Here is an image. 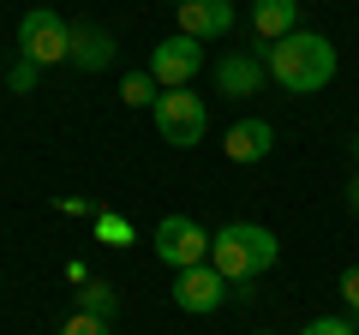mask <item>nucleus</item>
Instances as JSON below:
<instances>
[{"label":"nucleus","instance_id":"6e6552de","mask_svg":"<svg viewBox=\"0 0 359 335\" xmlns=\"http://www.w3.org/2000/svg\"><path fill=\"white\" fill-rule=\"evenodd\" d=\"M180 36L192 42H222L233 30V0H180Z\"/></svg>","mask_w":359,"mask_h":335},{"label":"nucleus","instance_id":"4468645a","mask_svg":"<svg viewBox=\"0 0 359 335\" xmlns=\"http://www.w3.org/2000/svg\"><path fill=\"white\" fill-rule=\"evenodd\" d=\"M156 96H162V84H156L150 72H126L120 78V102L126 108H156Z\"/></svg>","mask_w":359,"mask_h":335},{"label":"nucleus","instance_id":"aec40b11","mask_svg":"<svg viewBox=\"0 0 359 335\" xmlns=\"http://www.w3.org/2000/svg\"><path fill=\"white\" fill-rule=\"evenodd\" d=\"M347 210H359V174L347 180Z\"/></svg>","mask_w":359,"mask_h":335},{"label":"nucleus","instance_id":"412c9836","mask_svg":"<svg viewBox=\"0 0 359 335\" xmlns=\"http://www.w3.org/2000/svg\"><path fill=\"white\" fill-rule=\"evenodd\" d=\"M257 335H276V329H257Z\"/></svg>","mask_w":359,"mask_h":335},{"label":"nucleus","instance_id":"0eeeda50","mask_svg":"<svg viewBox=\"0 0 359 335\" xmlns=\"http://www.w3.org/2000/svg\"><path fill=\"white\" fill-rule=\"evenodd\" d=\"M198 66H204V42H192V36H180V30H174V36L156 42V54H150L144 72H150L162 90H186V84L198 78Z\"/></svg>","mask_w":359,"mask_h":335},{"label":"nucleus","instance_id":"9b49d317","mask_svg":"<svg viewBox=\"0 0 359 335\" xmlns=\"http://www.w3.org/2000/svg\"><path fill=\"white\" fill-rule=\"evenodd\" d=\"M252 30H257V42H282V36H294L299 30V0H252Z\"/></svg>","mask_w":359,"mask_h":335},{"label":"nucleus","instance_id":"ddd939ff","mask_svg":"<svg viewBox=\"0 0 359 335\" xmlns=\"http://www.w3.org/2000/svg\"><path fill=\"white\" fill-rule=\"evenodd\" d=\"M78 311H84V317H102V323H114L120 294H114L108 282H84V287H78Z\"/></svg>","mask_w":359,"mask_h":335},{"label":"nucleus","instance_id":"f03ea898","mask_svg":"<svg viewBox=\"0 0 359 335\" xmlns=\"http://www.w3.org/2000/svg\"><path fill=\"white\" fill-rule=\"evenodd\" d=\"M276 258H282V240H276L264 221H228V228L210 233V264H216L233 287L269 275V270H276Z\"/></svg>","mask_w":359,"mask_h":335},{"label":"nucleus","instance_id":"7ed1b4c3","mask_svg":"<svg viewBox=\"0 0 359 335\" xmlns=\"http://www.w3.org/2000/svg\"><path fill=\"white\" fill-rule=\"evenodd\" d=\"M156 132H162V144H174V150L204 144V132H210L204 96H198L192 84H186V90H162V96H156Z\"/></svg>","mask_w":359,"mask_h":335},{"label":"nucleus","instance_id":"f3484780","mask_svg":"<svg viewBox=\"0 0 359 335\" xmlns=\"http://www.w3.org/2000/svg\"><path fill=\"white\" fill-rule=\"evenodd\" d=\"M299 335H359V329H353V317H311Z\"/></svg>","mask_w":359,"mask_h":335},{"label":"nucleus","instance_id":"20e7f679","mask_svg":"<svg viewBox=\"0 0 359 335\" xmlns=\"http://www.w3.org/2000/svg\"><path fill=\"white\" fill-rule=\"evenodd\" d=\"M18 54L36 66H60L72 60V25H66L60 13H48V6H36V13L18 18Z\"/></svg>","mask_w":359,"mask_h":335},{"label":"nucleus","instance_id":"1a4fd4ad","mask_svg":"<svg viewBox=\"0 0 359 335\" xmlns=\"http://www.w3.org/2000/svg\"><path fill=\"white\" fill-rule=\"evenodd\" d=\"M264 84H269L264 54H222L216 60V90L222 96H257Z\"/></svg>","mask_w":359,"mask_h":335},{"label":"nucleus","instance_id":"2eb2a0df","mask_svg":"<svg viewBox=\"0 0 359 335\" xmlns=\"http://www.w3.org/2000/svg\"><path fill=\"white\" fill-rule=\"evenodd\" d=\"M36 78H42V66H36V60H25V54H18V60L6 66V84H13L18 96H30V90H36Z\"/></svg>","mask_w":359,"mask_h":335},{"label":"nucleus","instance_id":"f8f14e48","mask_svg":"<svg viewBox=\"0 0 359 335\" xmlns=\"http://www.w3.org/2000/svg\"><path fill=\"white\" fill-rule=\"evenodd\" d=\"M114 60V36H108L102 25H72V66L78 72H102V66Z\"/></svg>","mask_w":359,"mask_h":335},{"label":"nucleus","instance_id":"a211bd4d","mask_svg":"<svg viewBox=\"0 0 359 335\" xmlns=\"http://www.w3.org/2000/svg\"><path fill=\"white\" fill-rule=\"evenodd\" d=\"M60 335H108V323H102V317H84V311H72V317L60 323Z\"/></svg>","mask_w":359,"mask_h":335},{"label":"nucleus","instance_id":"f257e3e1","mask_svg":"<svg viewBox=\"0 0 359 335\" xmlns=\"http://www.w3.org/2000/svg\"><path fill=\"white\" fill-rule=\"evenodd\" d=\"M264 66H269V84H282L287 96H318L335 78V42L318 30H294V36L264 48Z\"/></svg>","mask_w":359,"mask_h":335},{"label":"nucleus","instance_id":"39448f33","mask_svg":"<svg viewBox=\"0 0 359 335\" xmlns=\"http://www.w3.org/2000/svg\"><path fill=\"white\" fill-rule=\"evenodd\" d=\"M156 258L168 264V270H192V264H210V233L198 228L192 216H162L156 221Z\"/></svg>","mask_w":359,"mask_h":335},{"label":"nucleus","instance_id":"6ab92c4d","mask_svg":"<svg viewBox=\"0 0 359 335\" xmlns=\"http://www.w3.org/2000/svg\"><path fill=\"white\" fill-rule=\"evenodd\" d=\"M96 233H102L108 245H132V228H126L120 216H96Z\"/></svg>","mask_w":359,"mask_h":335},{"label":"nucleus","instance_id":"9d476101","mask_svg":"<svg viewBox=\"0 0 359 335\" xmlns=\"http://www.w3.org/2000/svg\"><path fill=\"white\" fill-rule=\"evenodd\" d=\"M222 150H228V162H240V168L245 162H264V156L276 150V126H269V120H233Z\"/></svg>","mask_w":359,"mask_h":335},{"label":"nucleus","instance_id":"dca6fc26","mask_svg":"<svg viewBox=\"0 0 359 335\" xmlns=\"http://www.w3.org/2000/svg\"><path fill=\"white\" fill-rule=\"evenodd\" d=\"M335 294H341L347 317H359V264H347V270H341V282H335Z\"/></svg>","mask_w":359,"mask_h":335},{"label":"nucleus","instance_id":"4be33fe9","mask_svg":"<svg viewBox=\"0 0 359 335\" xmlns=\"http://www.w3.org/2000/svg\"><path fill=\"white\" fill-rule=\"evenodd\" d=\"M353 156H359V138H353Z\"/></svg>","mask_w":359,"mask_h":335},{"label":"nucleus","instance_id":"423d86ee","mask_svg":"<svg viewBox=\"0 0 359 335\" xmlns=\"http://www.w3.org/2000/svg\"><path fill=\"white\" fill-rule=\"evenodd\" d=\"M233 299V282L216 270V264H192V270L174 275V306L192 311V317H210V311H222Z\"/></svg>","mask_w":359,"mask_h":335}]
</instances>
